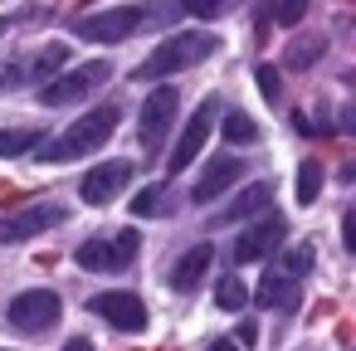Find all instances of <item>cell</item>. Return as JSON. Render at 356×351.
Returning <instances> with one entry per match:
<instances>
[{"label": "cell", "mask_w": 356, "mask_h": 351, "mask_svg": "<svg viewBox=\"0 0 356 351\" xmlns=\"http://www.w3.org/2000/svg\"><path fill=\"white\" fill-rule=\"evenodd\" d=\"M88 312L93 317H103L108 327H118V332H127V336H137V332H147V302L137 297V293H122V288H108V293H93L88 297Z\"/></svg>", "instance_id": "8992f818"}, {"label": "cell", "mask_w": 356, "mask_h": 351, "mask_svg": "<svg viewBox=\"0 0 356 351\" xmlns=\"http://www.w3.org/2000/svg\"><path fill=\"white\" fill-rule=\"evenodd\" d=\"M127 186H132V161H103V166L83 171L79 195H83L88 205H108V200H118Z\"/></svg>", "instance_id": "7c38bea8"}, {"label": "cell", "mask_w": 356, "mask_h": 351, "mask_svg": "<svg viewBox=\"0 0 356 351\" xmlns=\"http://www.w3.org/2000/svg\"><path fill=\"white\" fill-rule=\"evenodd\" d=\"M312 263H317V249H312V244H293V249H288V254H283V259H278V263H273V268H278V273H288V278H298V283H302V278H307V273H312Z\"/></svg>", "instance_id": "44dd1931"}, {"label": "cell", "mask_w": 356, "mask_h": 351, "mask_svg": "<svg viewBox=\"0 0 356 351\" xmlns=\"http://www.w3.org/2000/svg\"><path fill=\"white\" fill-rule=\"evenodd\" d=\"M210 263H215V244H210V239L191 244V249L171 263V288H176V293H195V288H200V278L210 273Z\"/></svg>", "instance_id": "9a60e30c"}, {"label": "cell", "mask_w": 356, "mask_h": 351, "mask_svg": "<svg viewBox=\"0 0 356 351\" xmlns=\"http://www.w3.org/2000/svg\"><path fill=\"white\" fill-rule=\"evenodd\" d=\"M64 351H93V341H88V336H69Z\"/></svg>", "instance_id": "f546056e"}, {"label": "cell", "mask_w": 356, "mask_h": 351, "mask_svg": "<svg viewBox=\"0 0 356 351\" xmlns=\"http://www.w3.org/2000/svg\"><path fill=\"white\" fill-rule=\"evenodd\" d=\"M322 54H327V40H322V35H298V40L288 44L283 64H288V69H312Z\"/></svg>", "instance_id": "e0dca14e"}, {"label": "cell", "mask_w": 356, "mask_h": 351, "mask_svg": "<svg viewBox=\"0 0 356 351\" xmlns=\"http://www.w3.org/2000/svg\"><path fill=\"white\" fill-rule=\"evenodd\" d=\"M0 88H20V69H15V64L0 69Z\"/></svg>", "instance_id": "83f0119b"}, {"label": "cell", "mask_w": 356, "mask_h": 351, "mask_svg": "<svg viewBox=\"0 0 356 351\" xmlns=\"http://www.w3.org/2000/svg\"><path fill=\"white\" fill-rule=\"evenodd\" d=\"M142 20H147L142 6H118V10H103V15H79L74 20V35L79 40H93V44H122Z\"/></svg>", "instance_id": "52a82bcc"}, {"label": "cell", "mask_w": 356, "mask_h": 351, "mask_svg": "<svg viewBox=\"0 0 356 351\" xmlns=\"http://www.w3.org/2000/svg\"><path fill=\"white\" fill-rule=\"evenodd\" d=\"M229 6H234V0H181V10L195 15V20H215V15H225Z\"/></svg>", "instance_id": "d4e9b609"}, {"label": "cell", "mask_w": 356, "mask_h": 351, "mask_svg": "<svg viewBox=\"0 0 356 351\" xmlns=\"http://www.w3.org/2000/svg\"><path fill=\"white\" fill-rule=\"evenodd\" d=\"M166 195H171V190H166L161 181L147 186V190H137V195H132V215H137V220H156V215H166V210H171Z\"/></svg>", "instance_id": "ffe728a7"}, {"label": "cell", "mask_w": 356, "mask_h": 351, "mask_svg": "<svg viewBox=\"0 0 356 351\" xmlns=\"http://www.w3.org/2000/svg\"><path fill=\"white\" fill-rule=\"evenodd\" d=\"M118 117H122V108L118 103H103V108H93V113H83L64 137H54V142H40V152H44V161H79V156H93L113 132H118Z\"/></svg>", "instance_id": "7a4b0ae2"}, {"label": "cell", "mask_w": 356, "mask_h": 351, "mask_svg": "<svg viewBox=\"0 0 356 351\" xmlns=\"http://www.w3.org/2000/svg\"><path fill=\"white\" fill-rule=\"evenodd\" d=\"M283 234H288L283 215H264V220H254V225L234 239V268H239V263H259V259H268V254L283 244Z\"/></svg>", "instance_id": "30bf717a"}, {"label": "cell", "mask_w": 356, "mask_h": 351, "mask_svg": "<svg viewBox=\"0 0 356 351\" xmlns=\"http://www.w3.org/2000/svg\"><path fill=\"white\" fill-rule=\"evenodd\" d=\"M176 108H181V98H176L171 83H156V88L147 93L142 117H137V142H142L147 152H156V147L166 142V132H171V122H176Z\"/></svg>", "instance_id": "ba28073f"}, {"label": "cell", "mask_w": 356, "mask_h": 351, "mask_svg": "<svg viewBox=\"0 0 356 351\" xmlns=\"http://www.w3.org/2000/svg\"><path fill=\"white\" fill-rule=\"evenodd\" d=\"M113 79V64H103V59H93V64H79V69H64L59 79H49L44 88H40V103L44 108H69V103H83L93 88H103Z\"/></svg>", "instance_id": "3957f363"}, {"label": "cell", "mask_w": 356, "mask_h": 351, "mask_svg": "<svg viewBox=\"0 0 356 351\" xmlns=\"http://www.w3.org/2000/svg\"><path fill=\"white\" fill-rule=\"evenodd\" d=\"M215 113H220V103H215V98H205V103L195 108V117H186V132L176 137V147H171V156H166V171H171V176H181V171H191V166H195V156H200V152H205V142H210Z\"/></svg>", "instance_id": "9c48e42d"}, {"label": "cell", "mask_w": 356, "mask_h": 351, "mask_svg": "<svg viewBox=\"0 0 356 351\" xmlns=\"http://www.w3.org/2000/svg\"><path fill=\"white\" fill-rule=\"evenodd\" d=\"M215 302H220V312H244V302H249L244 278L239 273H220L215 278Z\"/></svg>", "instance_id": "ac0fdd59"}, {"label": "cell", "mask_w": 356, "mask_h": 351, "mask_svg": "<svg viewBox=\"0 0 356 351\" xmlns=\"http://www.w3.org/2000/svg\"><path fill=\"white\" fill-rule=\"evenodd\" d=\"M64 59H69V49H64V44H54V49H44V54L35 59V74H40L44 83H49V79H54V74L64 69Z\"/></svg>", "instance_id": "484cf974"}, {"label": "cell", "mask_w": 356, "mask_h": 351, "mask_svg": "<svg viewBox=\"0 0 356 351\" xmlns=\"http://www.w3.org/2000/svg\"><path fill=\"white\" fill-rule=\"evenodd\" d=\"M341 225H346V249H356V215L346 210V220H341Z\"/></svg>", "instance_id": "f1b7e54d"}, {"label": "cell", "mask_w": 356, "mask_h": 351, "mask_svg": "<svg viewBox=\"0 0 356 351\" xmlns=\"http://www.w3.org/2000/svg\"><path fill=\"white\" fill-rule=\"evenodd\" d=\"M268 205H273V186H268V181H254V186H244V190L215 215V225H244V220H259V215H268Z\"/></svg>", "instance_id": "5bb4252c"}, {"label": "cell", "mask_w": 356, "mask_h": 351, "mask_svg": "<svg viewBox=\"0 0 356 351\" xmlns=\"http://www.w3.org/2000/svg\"><path fill=\"white\" fill-rule=\"evenodd\" d=\"M220 132H225V142H229V147H254V142H259V127H254L239 108H234V113H225Z\"/></svg>", "instance_id": "7402d4cb"}, {"label": "cell", "mask_w": 356, "mask_h": 351, "mask_svg": "<svg viewBox=\"0 0 356 351\" xmlns=\"http://www.w3.org/2000/svg\"><path fill=\"white\" fill-rule=\"evenodd\" d=\"M64 220H69L64 205H30V210H20V215H10L6 225H0V244L35 239V234H44V229H54V225H64Z\"/></svg>", "instance_id": "4fadbf2b"}, {"label": "cell", "mask_w": 356, "mask_h": 351, "mask_svg": "<svg viewBox=\"0 0 356 351\" xmlns=\"http://www.w3.org/2000/svg\"><path fill=\"white\" fill-rule=\"evenodd\" d=\"M322 181H327V176H322V161H312V156H307V161L298 166V205H317Z\"/></svg>", "instance_id": "603a6c76"}, {"label": "cell", "mask_w": 356, "mask_h": 351, "mask_svg": "<svg viewBox=\"0 0 356 351\" xmlns=\"http://www.w3.org/2000/svg\"><path fill=\"white\" fill-rule=\"evenodd\" d=\"M298 288H302L298 278H288V273L268 268V273L259 278V293H254V297H259V307H268V312H273V307H283V312H288V307H298Z\"/></svg>", "instance_id": "2e32d148"}, {"label": "cell", "mask_w": 356, "mask_h": 351, "mask_svg": "<svg viewBox=\"0 0 356 351\" xmlns=\"http://www.w3.org/2000/svg\"><path fill=\"white\" fill-rule=\"evenodd\" d=\"M254 79H259V93H264L268 103H278V98H283V79H278V69H273V64H259V69H254Z\"/></svg>", "instance_id": "4316f807"}, {"label": "cell", "mask_w": 356, "mask_h": 351, "mask_svg": "<svg viewBox=\"0 0 356 351\" xmlns=\"http://www.w3.org/2000/svg\"><path fill=\"white\" fill-rule=\"evenodd\" d=\"M137 249H142V234H137V229H122V234H113V239H83L74 259H79V268H88V273H118L122 263L137 259Z\"/></svg>", "instance_id": "5b68a950"}, {"label": "cell", "mask_w": 356, "mask_h": 351, "mask_svg": "<svg viewBox=\"0 0 356 351\" xmlns=\"http://www.w3.org/2000/svg\"><path fill=\"white\" fill-rule=\"evenodd\" d=\"M302 15H307V0H273V20H278L283 30L302 25Z\"/></svg>", "instance_id": "cb8c5ba5"}, {"label": "cell", "mask_w": 356, "mask_h": 351, "mask_svg": "<svg viewBox=\"0 0 356 351\" xmlns=\"http://www.w3.org/2000/svg\"><path fill=\"white\" fill-rule=\"evenodd\" d=\"M210 351H239L234 341H210Z\"/></svg>", "instance_id": "4dcf8cb0"}, {"label": "cell", "mask_w": 356, "mask_h": 351, "mask_svg": "<svg viewBox=\"0 0 356 351\" xmlns=\"http://www.w3.org/2000/svg\"><path fill=\"white\" fill-rule=\"evenodd\" d=\"M239 176H244V156H210V161L200 166V181L191 186V200H195V205H210V200H220L229 186H239Z\"/></svg>", "instance_id": "8fae6325"}, {"label": "cell", "mask_w": 356, "mask_h": 351, "mask_svg": "<svg viewBox=\"0 0 356 351\" xmlns=\"http://www.w3.org/2000/svg\"><path fill=\"white\" fill-rule=\"evenodd\" d=\"M220 49V40L210 35V30H186V35H171V40H161L142 64H137V83H161V79H171V74H186V69H195V64H205L210 54Z\"/></svg>", "instance_id": "6da1fadb"}, {"label": "cell", "mask_w": 356, "mask_h": 351, "mask_svg": "<svg viewBox=\"0 0 356 351\" xmlns=\"http://www.w3.org/2000/svg\"><path fill=\"white\" fill-rule=\"evenodd\" d=\"M44 142L40 127H0V156H25Z\"/></svg>", "instance_id": "d6986e66"}, {"label": "cell", "mask_w": 356, "mask_h": 351, "mask_svg": "<svg viewBox=\"0 0 356 351\" xmlns=\"http://www.w3.org/2000/svg\"><path fill=\"white\" fill-rule=\"evenodd\" d=\"M10 327L15 332H25V336H44L49 327H59V317H64V302H59V293L54 288H25L20 297H10Z\"/></svg>", "instance_id": "277c9868"}]
</instances>
